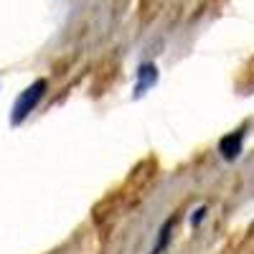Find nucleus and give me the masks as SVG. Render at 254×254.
I'll use <instances>...</instances> for the list:
<instances>
[{
	"label": "nucleus",
	"instance_id": "f257e3e1",
	"mask_svg": "<svg viewBox=\"0 0 254 254\" xmlns=\"http://www.w3.org/2000/svg\"><path fill=\"white\" fill-rule=\"evenodd\" d=\"M46 92H49V81H46V79H36V81H31L28 87L13 99L10 117H8L10 127H20V125H23V122L38 110V104H41V99L46 97Z\"/></svg>",
	"mask_w": 254,
	"mask_h": 254
},
{
	"label": "nucleus",
	"instance_id": "f03ea898",
	"mask_svg": "<svg viewBox=\"0 0 254 254\" xmlns=\"http://www.w3.org/2000/svg\"><path fill=\"white\" fill-rule=\"evenodd\" d=\"M244 140H247V127H237V130L226 132V135L219 140L216 150H219V155H221L226 163H234V160H239L242 153H244Z\"/></svg>",
	"mask_w": 254,
	"mask_h": 254
},
{
	"label": "nucleus",
	"instance_id": "7ed1b4c3",
	"mask_svg": "<svg viewBox=\"0 0 254 254\" xmlns=\"http://www.w3.org/2000/svg\"><path fill=\"white\" fill-rule=\"evenodd\" d=\"M160 79V71H158V64L155 61H142L137 71H135V87H132V99H140L150 92Z\"/></svg>",
	"mask_w": 254,
	"mask_h": 254
},
{
	"label": "nucleus",
	"instance_id": "20e7f679",
	"mask_svg": "<svg viewBox=\"0 0 254 254\" xmlns=\"http://www.w3.org/2000/svg\"><path fill=\"white\" fill-rule=\"evenodd\" d=\"M176 221H178V216H176V214L165 219V224L158 229V234H155V242H153V247H150V254H163V252L168 249V244H171V239H173Z\"/></svg>",
	"mask_w": 254,
	"mask_h": 254
},
{
	"label": "nucleus",
	"instance_id": "39448f33",
	"mask_svg": "<svg viewBox=\"0 0 254 254\" xmlns=\"http://www.w3.org/2000/svg\"><path fill=\"white\" fill-rule=\"evenodd\" d=\"M206 216H208V206H196L193 214H190V219H188L190 229H198V226L206 221Z\"/></svg>",
	"mask_w": 254,
	"mask_h": 254
}]
</instances>
